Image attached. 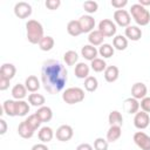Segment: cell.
<instances>
[{
  "label": "cell",
  "instance_id": "obj_46",
  "mask_svg": "<svg viewBox=\"0 0 150 150\" xmlns=\"http://www.w3.org/2000/svg\"><path fill=\"white\" fill-rule=\"evenodd\" d=\"M32 150H49V149L45 143H38L32 146Z\"/></svg>",
  "mask_w": 150,
  "mask_h": 150
},
{
  "label": "cell",
  "instance_id": "obj_39",
  "mask_svg": "<svg viewBox=\"0 0 150 150\" xmlns=\"http://www.w3.org/2000/svg\"><path fill=\"white\" fill-rule=\"evenodd\" d=\"M108 146H109V142L107 141V138L97 137L94 141V149L95 150H108Z\"/></svg>",
  "mask_w": 150,
  "mask_h": 150
},
{
  "label": "cell",
  "instance_id": "obj_13",
  "mask_svg": "<svg viewBox=\"0 0 150 150\" xmlns=\"http://www.w3.org/2000/svg\"><path fill=\"white\" fill-rule=\"evenodd\" d=\"M124 35L128 40L131 41H138L142 38V29L138 26H128L124 29Z\"/></svg>",
  "mask_w": 150,
  "mask_h": 150
},
{
  "label": "cell",
  "instance_id": "obj_11",
  "mask_svg": "<svg viewBox=\"0 0 150 150\" xmlns=\"http://www.w3.org/2000/svg\"><path fill=\"white\" fill-rule=\"evenodd\" d=\"M79 23H80V27L82 29V33H88L89 34L90 32L94 30L96 22H95V19L91 15L87 14V15H82L79 19Z\"/></svg>",
  "mask_w": 150,
  "mask_h": 150
},
{
  "label": "cell",
  "instance_id": "obj_32",
  "mask_svg": "<svg viewBox=\"0 0 150 150\" xmlns=\"http://www.w3.org/2000/svg\"><path fill=\"white\" fill-rule=\"evenodd\" d=\"M115 48L110 43H103L98 48V54L102 56V59H109L114 55Z\"/></svg>",
  "mask_w": 150,
  "mask_h": 150
},
{
  "label": "cell",
  "instance_id": "obj_8",
  "mask_svg": "<svg viewBox=\"0 0 150 150\" xmlns=\"http://www.w3.org/2000/svg\"><path fill=\"white\" fill-rule=\"evenodd\" d=\"M14 14L19 19H27L32 14V6L26 1H19L14 6Z\"/></svg>",
  "mask_w": 150,
  "mask_h": 150
},
{
  "label": "cell",
  "instance_id": "obj_40",
  "mask_svg": "<svg viewBox=\"0 0 150 150\" xmlns=\"http://www.w3.org/2000/svg\"><path fill=\"white\" fill-rule=\"evenodd\" d=\"M45 5H46V7H47L48 9L55 11V9H57V8L61 6V1H60V0H46Z\"/></svg>",
  "mask_w": 150,
  "mask_h": 150
},
{
  "label": "cell",
  "instance_id": "obj_3",
  "mask_svg": "<svg viewBox=\"0 0 150 150\" xmlns=\"http://www.w3.org/2000/svg\"><path fill=\"white\" fill-rule=\"evenodd\" d=\"M129 13L138 26H146L150 22V12L139 4H134Z\"/></svg>",
  "mask_w": 150,
  "mask_h": 150
},
{
  "label": "cell",
  "instance_id": "obj_14",
  "mask_svg": "<svg viewBox=\"0 0 150 150\" xmlns=\"http://www.w3.org/2000/svg\"><path fill=\"white\" fill-rule=\"evenodd\" d=\"M81 55L86 59V60H88V61H93V60H95L96 57H97V55H98V49L96 48V47H94V46H91V45H84L82 48H81Z\"/></svg>",
  "mask_w": 150,
  "mask_h": 150
},
{
  "label": "cell",
  "instance_id": "obj_42",
  "mask_svg": "<svg viewBox=\"0 0 150 150\" xmlns=\"http://www.w3.org/2000/svg\"><path fill=\"white\" fill-rule=\"evenodd\" d=\"M110 4L116 9H123V7H125L128 5V0H111Z\"/></svg>",
  "mask_w": 150,
  "mask_h": 150
},
{
  "label": "cell",
  "instance_id": "obj_45",
  "mask_svg": "<svg viewBox=\"0 0 150 150\" xmlns=\"http://www.w3.org/2000/svg\"><path fill=\"white\" fill-rule=\"evenodd\" d=\"M76 150H94V148L89 143H81L77 145Z\"/></svg>",
  "mask_w": 150,
  "mask_h": 150
},
{
  "label": "cell",
  "instance_id": "obj_15",
  "mask_svg": "<svg viewBox=\"0 0 150 150\" xmlns=\"http://www.w3.org/2000/svg\"><path fill=\"white\" fill-rule=\"evenodd\" d=\"M123 108L124 110L128 112V114H136L139 111V102L138 100L134 98V97H129V98H125L124 102H123Z\"/></svg>",
  "mask_w": 150,
  "mask_h": 150
},
{
  "label": "cell",
  "instance_id": "obj_1",
  "mask_svg": "<svg viewBox=\"0 0 150 150\" xmlns=\"http://www.w3.org/2000/svg\"><path fill=\"white\" fill-rule=\"evenodd\" d=\"M68 81V70L57 60H47L41 68V83L45 90L55 95L60 93Z\"/></svg>",
  "mask_w": 150,
  "mask_h": 150
},
{
  "label": "cell",
  "instance_id": "obj_20",
  "mask_svg": "<svg viewBox=\"0 0 150 150\" xmlns=\"http://www.w3.org/2000/svg\"><path fill=\"white\" fill-rule=\"evenodd\" d=\"M120 76V69L116 66H108L104 70V79L107 82L112 83L115 82Z\"/></svg>",
  "mask_w": 150,
  "mask_h": 150
},
{
  "label": "cell",
  "instance_id": "obj_7",
  "mask_svg": "<svg viewBox=\"0 0 150 150\" xmlns=\"http://www.w3.org/2000/svg\"><path fill=\"white\" fill-rule=\"evenodd\" d=\"M73 136H74V130L68 124L60 125L55 131V137L60 142H68L73 138Z\"/></svg>",
  "mask_w": 150,
  "mask_h": 150
},
{
  "label": "cell",
  "instance_id": "obj_4",
  "mask_svg": "<svg viewBox=\"0 0 150 150\" xmlns=\"http://www.w3.org/2000/svg\"><path fill=\"white\" fill-rule=\"evenodd\" d=\"M62 100L67 104H76L84 100V90L80 87H69L62 93Z\"/></svg>",
  "mask_w": 150,
  "mask_h": 150
},
{
  "label": "cell",
  "instance_id": "obj_35",
  "mask_svg": "<svg viewBox=\"0 0 150 150\" xmlns=\"http://www.w3.org/2000/svg\"><path fill=\"white\" fill-rule=\"evenodd\" d=\"M107 67H108V66H107L105 61H104L103 59H101V57H96L95 60H93V61L90 62V68H91L95 73L104 71Z\"/></svg>",
  "mask_w": 150,
  "mask_h": 150
},
{
  "label": "cell",
  "instance_id": "obj_23",
  "mask_svg": "<svg viewBox=\"0 0 150 150\" xmlns=\"http://www.w3.org/2000/svg\"><path fill=\"white\" fill-rule=\"evenodd\" d=\"M16 74V68L13 63H4L0 67V76H4L8 80H12Z\"/></svg>",
  "mask_w": 150,
  "mask_h": 150
},
{
  "label": "cell",
  "instance_id": "obj_30",
  "mask_svg": "<svg viewBox=\"0 0 150 150\" xmlns=\"http://www.w3.org/2000/svg\"><path fill=\"white\" fill-rule=\"evenodd\" d=\"M108 122L110 125H120L123 124V116L118 110H111L108 116Z\"/></svg>",
  "mask_w": 150,
  "mask_h": 150
},
{
  "label": "cell",
  "instance_id": "obj_28",
  "mask_svg": "<svg viewBox=\"0 0 150 150\" xmlns=\"http://www.w3.org/2000/svg\"><path fill=\"white\" fill-rule=\"evenodd\" d=\"M28 102L29 104H32L33 107H38V108H41L45 105V102H46V98L43 95L41 94H38V93H32L28 95Z\"/></svg>",
  "mask_w": 150,
  "mask_h": 150
},
{
  "label": "cell",
  "instance_id": "obj_5",
  "mask_svg": "<svg viewBox=\"0 0 150 150\" xmlns=\"http://www.w3.org/2000/svg\"><path fill=\"white\" fill-rule=\"evenodd\" d=\"M103 35L104 38H111L116 34V23L114 21H111L110 19H103L98 22V28H97Z\"/></svg>",
  "mask_w": 150,
  "mask_h": 150
},
{
  "label": "cell",
  "instance_id": "obj_41",
  "mask_svg": "<svg viewBox=\"0 0 150 150\" xmlns=\"http://www.w3.org/2000/svg\"><path fill=\"white\" fill-rule=\"evenodd\" d=\"M139 107H141V109L143 110V111H145V112H150V96H146V97H144V98H142L141 100V103H139Z\"/></svg>",
  "mask_w": 150,
  "mask_h": 150
},
{
  "label": "cell",
  "instance_id": "obj_33",
  "mask_svg": "<svg viewBox=\"0 0 150 150\" xmlns=\"http://www.w3.org/2000/svg\"><path fill=\"white\" fill-rule=\"evenodd\" d=\"M63 61L67 66H74L79 61V54L75 50H67L63 54Z\"/></svg>",
  "mask_w": 150,
  "mask_h": 150
},
{
  "label": "cell",
  "instance_id": "obj_44",
  "mask_svg": "<svg viewBox=\"0 0 150 150\" xmlns=\"http://www.w3.org/2000/svg\"><path fill=\"white\" fill-rule=\"evenodd\" d=\"M0 135H5L7 131V123L4 118H0Z\"/></svg>",
  "mask_w": 150,
  "mask_h": 150
},
{
  "label": "cell",
  "instance_id": "obj_36",
  "mask_svg": "<svg viewBox=\"0 0 150 150\" xmlns=\"http://www.w3.org/2000/svg\"><path fill=\"white\" fill-rule=\"evenodd\" d=\"M97 87H98V81H97V79H96L95 76L89 75V76L84 80V89H86L87 91L93 93V91H95V90L97 89Z\"/></svg>",
  "mask_w": 150,
  "mask_h": 150
},
{
  "label": "cell",
  "instance_id": "obj_38",
  "mask_svg": "<svg viewBox=\"0 0 150 150\" xmlns=\"http://www.w3.org/2000/svg\"><path fill=\"white\" fill-rule=\"evenodd\" d=\"M27 123H28V125L29 127H32L34 130H38L39 128H40V125H41V121H40V118L38 117V115L36 114H32V115H29L26 120H25Z\"/></svg>",
  "mask_w": 150,
  "mask_h": 150
},
{
  "label": "cell",
  "instance_id": "obj_25",
  "mask_svg": "<svg viewBox=\"0 0 150 150\" xmlns=\"http://www.w3.org/2000/svg\"><path fill=\"white\" fill-rule=\"evenodd\" d=\"M35 114L38 115V117L40 118V121L42 123L49 122L53 118V110L49 107H47V105H43L41 108H38V110H36Z\"/></svg>",
  "mask_w": 150,
  "mask_h": 150
},
{
  "label": "cell",
  "instance_id": "obj_22",
  "mask_svg": "<svg viewBox=\"0 0 150 150\" xmlns=\"http://www.w3.org/2000/svg\"><path fill=\"white\" fill-rule=\"evenodd\" d=\"M122 135V127L120 125H110L108 131H107V141L109 143L116 142L117 139H120Z\"/></svg>",
  "mask_w": 150,
  "mask_h": 150
},
{
  "label": "cell",
  "instance_id": "obj_18",
  "mask_svg": "<svg viewBox=\"0 0 150 150\" xmlns=\"http://www.w3.org/2000/svg\"><path fill=\"white\" fill-rule=\"evenodd\" d=\"M54 136H55V134H54L53 129L50 127H47V125L40 128V130L38 132V137L41 141V143H48V142H50Z\"/></svg>",
  "mask_w": 150,
  "mask_h": 150
},
{
  "label": "cell",
  "instance_id": "obj_17",
  "mask_svg": "<svg viewBox=\"0 0 150 150\" xmlns=\"http://www.w3.org/2000/svg\"><path fill=\"white\" fill-rule=\"evenodd\" d=\"M34 132H35V130L32 127H29L26 121H22L19 124V127H18V134H19V136H21L25 139L32 138L33 135H34Z\"/></svg>",
  "mask_w": 150,
  "mask_h": 150
},
{
  "label": "cell",
  "instance_id": "obj_6",
  "mask_svg": "<svg viewBox=\"0 0 150 150\" xmlns=\"http://www.w3.org/2000/svg\"><path fill=\"white\" fill-rule=\"evenodd\" d=\"M114 22L120 27H128L131 22V15L125 9H116L114 12Z\"/></svg>",
  "mask_w": 150,
  "mask_h": 150
},
{
  "label": "cell",
  "instance_id": "obj_9",
  "mask_svg": "<svg viewBox=\"0 0 150 150\" xmlns=\"http://www.w3.org/2000/svg\"><path fill=\"white\" fill-rule=\"evenodd\" d=\"M132 139L141 150H150V136H148L145 132L136 131Z\"/></svg>",
  "mask_w": 150,
  "mask_h": 150
},
{
  "label": "cell",
  "instance_id": "obj_37",
  "mask_svg": "<svg viewBox=\"0 0 150 150\" xmlns=\"http://www.w3.org/2000/svg\"><path fill=\"white\" fill-rule=\"evenodd\" d=\"M83 9L90 15V14H94L97 12L98 9V4L96 1H93V0H88V1H84L83 2Z\"/></svg>",
  "mask_w": 150,
  "mask_h": 150
},
{
  "label": "cell",
  "instance_id": "obj_29",
  "mask_svg": "<svg viewBox=\"0 0 150 150\" xmlns=\"http://www.w3.org/2000/svg\"><path fill=\"white\" fill-rule=\"evenodd\" d=\"M54 45H55V41L52 36L49 35H45L41 41L39 42V48L42 50V52H49L54 48Z\"/></svg>",
  "mask_w": 150,
  "mask_h": 150
},
{
  "label": "cell",
  "instance_id": "obj_16",
  "mask_svg": "<svg viewBox=\"0 0 150 150\" xmlns=\"http://www.w3.org/2000/svg\"><path fill=\"white\" fill-rule=\"evenodd\" d=\"M89 71H90V67L84 63V62H77L75 64V69H74V74L77 79H83L86 80L89 76Z\"/></svg>",
  "mask_w": 150,
  "mask_h": 150
},
{
  "label": "cell",
  "instance_id": "obj_12",
  "mask_svg": "<svg viewBox=\"0 0 150 150\" xmlns=\"http://www.w3.org/2000/svg\"><path fill=\"white\" fill-rule=\"evenodd\" d=\"M148 94V88L143 82H136L131 87V97L136 100H142L146 97Z\"/></svg>",
  "mask_w": 150,
  "mask_h": 150
},
{
  "label": "cell",
  "instance_id": "obj_2",
  "mask_svg": "<svg viewBox=\"0 0 150 150\" xmlns=\"http://www.w3.org/2000/svg\"><path fill=\"white\" fill-rule=\"evenodd\" d=\"M26 35L27 40L32 45H39L41 39L45 36L43 35V27L38 20H28L26 22Z\"/></svg>",
  "mask_w": 150,
  "mask_h": 150
},
{
  "label": "cell",
  "instance_id": "obj_24",
  "mask_svg": "<svg viewBox=\"0 0 150 150\" xmlns=\"http://www.w3.org/2000/svg\"><path fill=\"white\" fill-rule=\"evenodd\" d=\"M27 88L25 87V84L21 83H16L13 88H12V96L15 101H20L23 100L27 96Z\"/></svg>",
  "mask_w": 150,
  "mask_h": 150
},
{
  "label": "cell",
  "instance_id": "obj_47",
  "mask_svg": "<svg viewBox=\"0 0 150 150\" xmlns=\"http://www.w3.org/2000/svg\"><path fill=\"white\" fill-rule=\"evenodd\" d=\"M137 4H139L141 6H143V7L146 8V6H150V0H138Z\"/></svg>",
  "mask_w": 150,
  "mask_h": 150
},
{
  "label": "cell",
  "instance_id": "obj_27",
  "mask_svg": "<svg viewBox=\"0 0 150 150\" xmlns=\"http://www.w3.org/2000/svg\"><path fill=\"white\" fill-rule=\"evenodd\" d=\"M67 32L70 36H79L82 34V29L80 27V23H79V20H70L68 23H67Z\"/></svg>",
  "mask_w": 150,
  "mask_h": 150
},
{
  "label": "cell",
  "instance_id": "obj_10",
  "mask_svg": "<svg viewBox=\"0 0 150 150\" xmlns=\"http://www.w3.org/2000/svg\"><path fill=\"white\" fill-rule=\"evenodd\" d=\"M149 123H150V116H149L148 112L141 110V111L135 114V116H134V125L137 129L143 130V129L148 128Z\"/></svg>",
  "mask_w": 150,
  "mask_h": 150
},
{
  "label": "cell",
  "instance_id": "obj_43",
  "mask_svg": "<svg viewBox=\"0 0 150 150\" xmlns=\"http://www.w3.org/2000/svg\"><path fill=\"white\" fill-rule=\"evenodd\" d=\"M9 81L11 80H8V79H6L4 76H0V90L1 91H4V90L9 88Z\"/></svg>",
  "mask_w": 150,
  "mask_h": 150
},
{
  "label": "cell",
  "instance_id": "obj_26",
  "mask_svg": "<svg viewBox=\"0 0 150 150\" xmlns=\"http://www.w3.org/2000/svg\"><path fill=\"white\" fill-rule=\"evenodd\" d=\"M2 110L9 117L16 116V101L15 100H6L2 103Z\"/></svg>",
  "mask_w": 150,
  "mask_h": 150
},
{
  "label": "cell",
  "instance_id": "obj_21",
  "mask_svg": "<svg viewBox=\"0 0 150 150\" xmlns=\"http://www.w3.org/2000/svg\"><path fill=\"white\" fill-rule=\"evenodd\" d=\"M40 81L35 75H29L25 80V87L29 93H36L40 89Z\"/></svg>",
  "mask_w": 150,
  "mask_h": 150
},
{
  "label": "cell",
  "instance_id": "obj_34",
  "mask_svg": "<svg viewBox=\"0 0 150 150\" xmlns=\"http://www.w3.org/2000/svg\"><path fill=\"white\" fill-rule=\"evenodd\" d=\"M29 103L23 101V100H20V101H16V116H20V117H23L26 116L28 112H29Z\"/></svg>",
  "mask_w": 150,
  "mask_h": 150
},
{
  "label": "cell",
  "instance_id": "obj_31",
  "mask_svg": "<svg viewBox=\"0 0 150 150\" xmlns=\"http://www.w3.org/2000/svg\"><path fill=\"white\" fill-rule=\"evenodd\" d=\"M112 47L116 50H124L128 47V39L123 35H116L112 39Z\"/></svg>",
  "mask_w": 150,
  "mask_h": 150
},
{
  "label": "cell",
  "instance_id": "obj_19",
  "mask_svg": "<svg viewBox=\"0 0 150 150\" xmlns=\"http://www.w3.org/2000/svg\"><path fill=\"white\" fill-rule=\"evenodd\" d=\"M104 35L98 30V29H94L93 32H90L88 34V41H89V45L96 47V46H101L103 45V41H104Z\"/></svg>",
  "mask_w": 150,
  "mask_h": 150
}]
</instances>
